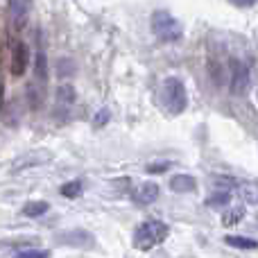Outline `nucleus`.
Here are the masks:
<instances>
[{
	"mask_svg": "<svg viewBox=\"0 0 258 258\" xmlns=\"http://www.w3.org/2000/svg\"><path fill=\"white\" fill-rule=\"evenodd\" d=\"M168 233L170 229L165 222H161V220H145L134 231V247L141 251H150L152 247L161 245L168 238Z\"/></svg>",
	"mask_w": 258,
	"mask_h": 258,
	"instance_id": "nucleus-1",
	"label": "nucleus"
},
{
	"mask_svg": "<svg viewBox=\"0 0 258 258\" xmlns=\"http://www.w3.org/2000/svg\"><path fill=\"white\" fill-rule=\"evenodd\" d=\"M150 25H152V32H154L161 41H165V43H174V41H179L183 34L181 23L170 12H165V9H159V12L152 14Z\"/></svg>",
	"mask_w": 258,
	"mask_h": 258,
	"instance_id": "nucleus-2",
	"label": "nucleus"
},
{
	"mask_svg": "<svg viewBox=\"0 0 258 258\" xmlns=\"http://www.w3.org/2000/svg\"><path fill=\"white\" fill-rule=\"evenodd\" d=\"M163 102H165V107H168V111L174 113V116L186 111L188 95H186V86H183L181 80L168 77V80L163 82Z\"/></svg>",
	"mask_w": 258,
	"mask_h": 258,
	"instance_id": "nucleus-3",
	"label": "nucleus"
},
{
	"mask_svg": "<svg viewBox=\"0 0 258 258\" xmlns=\"http://www.w3.org/2000/svg\"><path fill=\"white\" fill-rule=\"evenodd\" d=\"M54 242L57 245H66V247H93L95 238L89 231H84V229H71L66 233L54 236Z\"/></svg>",
	"mask_w": 258,
	"mask_h": 258,
	"instance_id": "nucleus-4",
	"label": "nucleus"
},
{
	"mask_svg": "<svg viewBox=\"0 0 258 258\" xmlns=\"http://www.w3.org/2000/svg\"><path fill=\"white\" fill-rule=\"evenodd\" d=\"M30 66V48L23 41H16L12 45V75L21 77Z\"/></svg>",
	"mask_w": 258,
	"mask_h": 258,
	"instance_id": "nucleus-5",
	"label": "nucleus"
},
{
	"mask_svg": "<svg viewBox=\"0 0 258 258\" xmlns=\"http://www.w3.org/2000/svg\"><path fill=\"white\" fill-rule=\"evenodd\" d=\"M249 89V68L240 61L231 63V91L236 95H242Z\"/></svg>",
	"mask_w": 258,
	"mask_h": 258,
	"instance_id": "nucleus-6",
	"label": "nucleus"
},
{
	"mask_svg": "<svg viewBox=\"0 0 258 258\" xmlns=\"http://www.w3.org/2000/svg\"><path fill=\"white\" fill-rule=\"evenodd\" d=\"M159 186H156L154 181H145V183H141V186L134 190V202L136 204H141V206H150V204H154L156 200H159Z\"/></svg>",
	"mask_w": 258,
	"mask_h": 258,
	"instance_id": "nucleus-7",
	"label": "nucleus"
},
{
	"mask_svg": "<svg viewBox=\"0 0 258 258\" xmlns=\"http://www.w3.org/2000/svg\"><path fill=\"white\" fill-rule=\"evenodd\" d=\"M27 12H30V0H12V3H9V14H12L14 30H23V27H25Z\"/></svg>",
	"mask_w": 258,
	"mask_h": 258,
	"instance_id": "nucleus-8",
	"label": "nucleus"
},
{
	"mask_svg": "<svg viewBox=\"0 0 258 258\" xmlns=\"http://www.w3.org/2000/svg\"><path fill=\"white\" fill-rule=\"evenodd\" d=\"M170 188L174 192L186 195V192H192L197 188V179L192 174H174V177H170Z\"/></svg>",
	"mask_w": 258,
	"mask_h": 258,
	"instance_id": "nucleus-9",
	"label": "nucleus"
},
{
	"mask_svg": "<svg viewBox=\"0 0 258 258\" xmlns=\"http://www.w3.org/2000/svg\"><path fill=\"white\" fill-rule=\"evenodd\" d=\"M34 77L41 82V84L48 82V59H45V52L41 48H39L36 59H34Z\"/></svg>",
	"mask_w": 258,
	"mask_h": 258,
	"instance_id": "nucleus-10",
	"label": "nucleus"
},
{
	"mask_svg": "<svg viewBox=\"0 0 258 258\" xmlns=\"http://www.w3.org/2000/svg\"><path fill=\"white\" fill-rule=\"evenodd\" d=\"M48 211H50L48 202H27V204L23 206V215H25V218H41V215H45Z\"/></svg>",
	"mask_w": 258,
	"mask_h": 258,
	"instance_id": "nucleus-11",
	"label": "nucleus"
},
{
	"mask_svg": "<svg viewBox=\"0 0 258 258\" xmlns=\"http://www.w3.org/2000/svg\"><path fill=\"white\" fill-rule=\"evenodd\" d=\"M224 242H227L229 247H236V249H256L258 247V240L245 238V236H227Z\"/></svg>",
	"mask_w": 258,
	"mask_h": 258,
	"instance_id": "nucleus-12",
	"label": "nucleus"
},
{
	"mask_svg": "<svg viewBox=\"0 0 258 258\" xmlns=\"http://www.w3.org/2000/svg\"><path fill=\"white\" fill-rule=\"evenodd\" d=\"M57 102L63 104V107H68V104L75 102V89H73V84H59V89H57Z\"/></svg>",
	"mask_w": 258,
	"mask_h": 258,
	"instance_id": "nucleus-13",
	"label": "nucleus"
},
{
	"mask_svg": "<svg viewBox=\"0 0 258 258\" xmlns=\"http://www.w3.org/2000/svg\"><path fill=\"white\" fill-rule=\"evenodd\" d=\"M61 195L63 197H68V200H75V197H80L82 195V181H68V183H63L61 186Z\"/></svg>",
	"mask_w": 258,
	"mask_h": 258,
	"instance_id": "nucleus-14",
	"label": "nucleus"
},
{
	"mask_svg": "<svg viewBox=\"0 0 258 258\" xmlns=\"http://www.w3.org/2000/svg\"><path fill=\"white\" fill-rule=\"evenodd\" d=\"M231 202V192L229 190H218L215 195H211L206 200V206H227Z\"/></svg>",
	"mask_w": 258,
	"mask_h": 258,
	"instance_id": "nucleus-15",
	"label": "nucleus"
},
{
	"mask_svg": "<svg viewBox=\"0 0 258 258\" xmlns=\"http://www.w3.org/2000/svg\"><path fill=\"white\" fill-rule=\"evenodd\" d=\"M73 73H75V63H73V59H59V63H57V75H59V77H71Z\"/></svg>",
	"mask_w": 258,
	"mask_h": 258,
	"instance_id": "nucleus-16",
	"label": "nucleus"
},
{
	"mask_svg": "<svg viewBox=\"0 0 258 258\" xmlns=\"http://www.w3.org/2000/svg\"><path fill=\"white\" fill-rule=\"evenodd\" d=\"M242 215H245V209H240V206H238V209H233L231 213H224V215H222V222L231 227V224H236L238 220L242 218Z\"/></svg>",
	"mask_w": 258,
	"mask_h": 258,
	"instance_id": "nucleus-17",
	"label": "nucleus"
},
{
	"mask_svg": "<svg viewBox=\"0 0 258 258\" xmlns=\"http://www.w3.org/2000/svg\"><path fill=\"white\" fill-rule=\"evenodd\" d=\"M48 251H41V249H25L21 254H16V258H48Z\"/></svg>",
	"mask_w": 258,
	"mask_h": 258,
	"instance_id": "nucleus-18",
	"label": "nucleus"
},
{
	"mask_svg": "<svg viewBox=\"0 0 258 258\" xmlns=\"http://www.w3.org/2000/svg\"><path fill=\"white\" fill-rule=\"evenodd\" d=\"M242 197H245L247 202H251V204H256L258 202V188L256 186H245L242 188Z\"/></svg>",
	"mask_w": 258,
	"mask_h": 258,
	"instance_id": "nucleus-19",
	"label": "nucleus"
},
{
	"mask_svg": "<svg viewBox=\"0 0 258 258\" xmlns=\"http://www.w3.org/2000/svg\"><path fill=\"white\" fill-rule=\"evenodd\" d=\"M27 98H30V102H32V109H36L41 104V95L36 93V89H34V84H30L27 86Z\"/></svg>",
	"mask_w": 258,
	"mask_h": 258,
	"instance_id": "nucleus-20",
	"label": "nucleus"
},
{
	"mask_svg": "<svg viewBox=\"0 0 258 258\" xmlns=\"http://www.w3.org/2000/svg\"><path fill=\"white\" fill-rule=\"evenodd\" d=\"M109 118H111V111H109V109H102V111L95 116V127H104L109 122Z\"/></svg>",
	"mask_w": 258,
	"mask_h": 258,
	"instance_id": "nucleus-21",
	"label": "nucleus"
},
{
	"mask_svg": "<svg viewBox=\"0 0 258 258\" xmlns=\"http://www.w3.org/2000/svg\"><path fill=\"white\" fill-rule=\"evenodd\" d=\"M215 183H218V186H224L227 190H231V188L238 186V181L236 179H231V177H215Z\"/></svg>",
	"mask_w": 258,
	"mask_h": 258,
	"instance_id": "nucleus-22",
	"label": "nucleus"
},
{
	"mask_svg": "<svg viewBox=\"0 0 258 258\" xmlns=\"http://www.w3.org/2000/svg\"><path fill=\"white\" fill-rule=\"evenodd\" d=\"M168 168H170L168 161H163V163H150V165H147V172H150V174H154V172H165Z\"/></svg>",
	"mask_w": 258,
	"mask_h": 258,
	"instance_id": "nucleus-23",
	"label": "nucleus"
},
{
	"mask_svg": "<svg viewBox=\"0 0 258 258\" xmlns=\"http://www.w3.org/2000/svg\"><path fill=\"white\" fill-rule=\"evenodd\" d=\"M229 3H233L236 7H254L258 0H229Z\"/></svg>",
	"mask_w": 258,
	"mask_h": 258,
	"instance_id": "nucleus-24",
	"label": "nucleus"
},
{
	"mask_svg": "<svg viewBox=\"0 0 258 258\" xmlns=\"http://www.w3.org/2000/svg\"><path fill=\"white\" fill-rule=\"evenodd\" d=\"M256 218H258V215H256Z\"/></svg>",
	"mask_w": 258,
	"mask_h": 258,
	"instance_id": "nucleus-25",
	"label": "nucleus"
}]
</instances>
